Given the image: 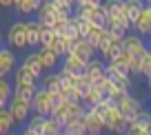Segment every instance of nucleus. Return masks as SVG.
Masks as SVG:
<instances>
[{
	"mask_svg": "<svg viewBox=\"0 0 151 135\" xmlns=\"http://www.w3.org/2000/svg\"><path fill=\"white\" fill-rule=\"evenodd\" d=\"M20 64H22V66H24V69H27V71H29V73H31L36 80L42 78L45 66H42V62H40L38 49H29V51H24V53H22V60H20Z\"/></svg>",
	"mask_w": 151,
	"mask_h": 135,
	"instance_id": "0eeeda50",
	"label": "nucleus"
},
{
	"mask_svg": "<svg viewBox=\"0 0 151 135\" xmlns=\"http://www.w3.org/2000/svg\"><path fill=\"white\" fill-rule=\"evenodd\" d=\"M38 86L47 89V91H51V93H60L62 80H60V75H58V69L56 71H45L42 78L38 80Z\"/></svg>",
	"mask_w": 151,
	"mask_h": 135,
	"instance_id": "4468645a",
	"label": "nucleus"
},
{
	"mask_svg": "<svg viewBox=\"0 0 151 135\" xmlns=\"http://www.w3.org/2000/svg\"><path fill=\"white\" fill-rule=\"evenodd\" d=\"M0 109H5V104H2V102H0Z\"/></svg>",
	"mask_w": 151,
	"mask_h": 135,
	"instance_id": "a19ab883",
	"label": "nucleus"
},
{
	"mask_svg": "<svg viewBox=\"0 0 151 135\" xmlns=\"http://www.w3.org/2000/svg\"><path fill=\"white\" fill-rule=\"evenodd\" d=\"M120 42H122V38L107 33V36L102 38V42L96 47V51H98V58H100V60H104V62H109V60L113 58V53L120 49Z\"/></svg>",
	"mask_w": 151,
	"mask_h": 135,
	"instance_id": "6e6552de",
	"label": "nucleus"
},
{
	"mask_svg": "<svg viewBox=\"0 0 151 135\" xmlns=\"http://www.w3.org/2000/svg\"><path fill=\"white\" fill-rule=\"evenodd\" d=\"M107 18H116V16H124V0H104L102 2Z\"/></svg>",
	"mask_w": 151,
	"mask_h": 135,
	"instance_id": "4be33fe9",
	"label": "nucleus"
},
{
	"mask_svg": "<svg viewBox=\"0 0 151 135\" xmlns=\"http://www.w3.org/2000/svg\"><path fill=\"white\" fill-rule=\"evenodd\" d=\"M24 33H27V44L29 49H38V42H40V33H42V24L33 20H24Z\"/></svg>",
	"mask_w": 151,
	"mask_h": 135,
	"instance_id": "ddd939ff",
	"label": "nucleus"
},
{
	"mask_svg": "<svg viewBox=\"0 0 151 135\" xmlns=\"http://www.w3.org/2000/svg\"><path fill=\"white\" fill-rule=\"evenodd\" d=\"M111 82L116 86H120L122 91H133V75L131 73H118V75H111Z\"/></svg>",
	"mask_w": 151,
	"mask_h": 135,
	"instance_id": "c85d7f7f",
	"label": "nucleus"
},
{
	"mask_svg": "<svg viewBox=\"0 0 151 135\" xmlns=\"http://www.w3.org/2000/svg\"><path fill=\"white\" fill-rule=\"evenodd\" d=\"M11 84H20V86H38V80L18 62V66H16L14 73H11Z\"/></svg>",
	"mask_w": 151,
	"mask_h": 135,
	"instance_id": "2eb2a0df",
	"label": "nucleus"
},
{
	"mask_svg": "<svg viewBox=\"0 0 151 135\" xmlns=\"http://www.w3.org/2000/svg\"><path fill=\"white\" fill-rule=\"evenodd\" d=\"M100 100H102V95H100V91L96 86H91L89 91H87L85 95H82V100H80V104L85 109H91V106H96V104L100 102Z\"/></svg>",
	"mask_w": 151,
	"mask_h": 135,
	"instance_id": "c756f323",
	"label": "nucleus"
},
{
	"mask_svg": "<svg viewBox=\"0 0 151 135\" xmlns=\"http://www.w3.org/2000/svg\"><path fill=\"white\" fill-rule=\"evenodd\" d=\"M7 135H20V133H16V131H11V133H7Z\"/></svg>",
	"mask_w": 151,
	"mask_h": 135,
	"instance_id": "4c0bfd02",
	"label": "nucleus"
},
{
	"mask_svg": "<svg viewBox=\"0 0 151 135\" xmlns=\"http://www.w3.org/2000/svg\"><path fill=\"white\" fill-rule=\"evenodd\" d=\"M147 106H149V109H151V104H147Z\"/></svg>",
	"mask_w": 151,
	"mask_h": 135,
	"instance_id": "c03bdc74",
	"label": "nucleus"
},
{
	"mask_svg": "<svg viewBox=\"0 0 151 135\" xmlns=\"http://www.w3.org/2000/svg\"><path fill=\"white\" fill-rule=\"evenodd\" d=\"M127 122H129V124H138V126H147V124H151V109L147 106V104H145V106H140V109H138V111L133 113V115L129 117Z\"/></svg>",
	"mask_w": 151,
	"mask_h": 135,
	"instance_id": "aec40b11",
	"label": "nucleus"
},
{
	"mask_svg": "<svg viewBox=\"0 0 151 135\" xmlns=\"http://www.w3.org/2000/svg\"><path fill=\"white\" fill-rule=\"evenodd\" d=\"M104 64H107V62L100 60V58L96 56V58H91V60L85 64V71H82V73H87L91 82H96V80H100L102 75H107V71H104Z\"/></svg>",
	"mask_w": 151,
	"mask_h": 135,
	"instance_id": "dca6fc26",
	"label": "nucleus"
},
{
	"mask_svg": "<svg viewBox=\"0 0 151 135\" xmlns=\"http://www.w3.org/2000/svg\"><path fill=\"white\" fill-rule=\"evenodd\" d=\"M60 64H62V66H67V69H71L73 73H82V71H85V64H87V62L82 60V58H78L76 53H71V51H69V53H65V56H62Z\"/></svg>",
	"mask_w": 151,
	"mask_h": 135,
	"instance_id": "6ab92c4d",
	"label": "nucleus"
},
{
	"mask_svg": "<svg viewBox=\"0 0 151 135\" xmlns=\"http://www.w3.org/2000/svg\"><path fill=\"white\" fill-rule=\"evenodd\" d=\"M62 102L60 93H51L42 86H36L31 98V113H38V115H51V111Z\"/></svg>",
	"mask_w": 151,
	"mask_h": 135,
	"instance_id": "f257e3e1",
	"label": "nucleus"
},
{
	"mask_svg": "<svg viewBox=\"0 0 151 135\" xmlns=\"http://www.w3.org/2000/svg\"><path fill=\"white\" fill-rule=\"evenodd\" d=\"M33 91H36V86H20V84H14V98H18V100L31 102Z\"/></svg>",
	"mask_w": 151,
	"mask_h": 135,
	"instance_id": "2f4dec72",
	"label": "nucleus"
},
{
	"mask_svg": "<svg viewBox=\"0 0 151 135\" xmlns=\"http://www.w3.org/2000/svg\"><path fill=\"white\" fill-rule=\"evenodd\" d=\"M87 20H89L91 24H98V27H104V22H107V11H104V7H102V5H96L93 9L89 11Z\"/></svg>",
	"mask_w": 151,
	"mask_h": 135,
	"instance_id": "b1692460",
	"label": "nucleus"
},
{
	"mask_svg": "<svg viewBox=\"0 0 151 135\" xmlns=\"http://www.w3.org/2000/svg\"><path fill=\"white\" fill-rule=\"evenodd\" d=\"M104 36H107V29H104V27H98V24H91L85 38L91 42V44H93V47H98L100 42H102V38H104Z\"/></svg>",
	"mask_w": 151,
	"mask_h": 135,
	"instance_id": "cd10ccee",
	"label": "nucleus"
},
{
	"mask_svg": "<svg viewBox=\"0 0 151 135\" xmlns=\"http://www.w3.org/2000/svg\"><path fill=\"white\" fill-rule=\"evenodd\" d=\"M120 49H122V51H127L129 58H142L147 51H149L147 40H145V38H140L138 33H133V31H129V33H124V36H122Z\"/></svg>",
	"mask_w": 151,
	"mask_h": 135,
	"instance_id": "20e7f679",
	"label": "nucleus"
},
{
	"mask_svg": "<svg viewBox=\"0 0 151 135\" xmlns=\"http://www.w3.org/2000/svg\"><path fill=\"white\" fill-rule=\"evenodd\" d=\"M5 44L14 51H29L27 33H24V20H14L5 31Z\"/></svg>",
	"mask_w": 151,
	"mask_h": 135,
	"instance_id": "f03ea898",
	"label": "nucleus"
},
{
	"mask_svg": "<svg viewBox=\"0 0 151 135\" xmlns=\"http://www.w3.org/2000/svg\"><path fill=\"white\" fill-rule=\"evenodd\" d=\"M60 133H62L60 122H56L51 115H47L42 122V129H40V135H60Z\"/></svg>",
	"mask_w": 151,
	"mask_h": 135,
	"instance_id": "393cba45",
	"label": "nucleus"
},
{
	"mask_svg": "<svg viewBox=\"0 0 151 135\" xmlns=\"http://www.w3.org/2000/svg\"><path fill=\"white\" fill-rule=\"evenodd\" d=\"M0 78H5V75H2V73H0Z\"/></svg>",
	"mask_w": 151,
	"mask_h": 135,
	"instance_id": "37998d69",
	"label": "nucleus"
},
{
	"mask_svg": "<svg viewBox=\"0 0 151 135\" xmlns=\"http://www.w3.org/2000/svg\"><path fill=\"white\" fill-rule=\"evenodd\" d=\"M60 135H69V133H65V131H62V133H60Z\"/></svg>",
	"mask_w": 151,
	"mask_h": 135,
	"instance_id": "79ce46f5",
	"label": "nucleus"
},
{
	"mask_svg": "<svg viewBox=\"0 0 151 135\" xmlns=\"http://www.w3.org/2000/svg\"><path fill=\"white\" fill-rule=\"evenodd\" d=\"M102 122H104V133H107V135H122V131L127 129V124H129L127 117L118 111V106H116V104H113V106H109L107 111H104Z\"/></svg>",
	"mask_w": 151,
	"mask_h": 135,
	"instance_id": "7ed1b4c3",
	"label": "nucleus"
},
{
	"mask_svg": "<svg viewBox=\"0 0 151 135\" xmlns=\"http://www.w3.org/2000/svg\"><path fill=\"white\" fill-rule=\"evenodd\" d=\"M133 2H145V0H133Z\"/></svg>",
	"mask_w": 151,
	"mask_h": 135,
	"instance_id": "58836bf2",
	"label": "nucleus"
},
{
	"mask_svg": "<svg viewBox=\"0 0 151 135\" xmlns=\"http://www.w3.org/2000/svg\"><path fill=\"white\" fill-rule=\"evenodd\" d=\"M142 133V126L138 124H127V129L122 131V135H140Z\"/></svg>",
	"mask_w": 151,
	"mask_h": 135,
	"instance_id": "72a5a7b5",
	"label": "nucleus"
},
{
	"mask_svg": "<svg viewBox=\"0 0 151 135\" xmlns=\"http://www.w3.org/2000/svg\"><path fill=\"white\" fill-rule=\"evenodd\" d=\"M14 120H11V115H9V111H7V106L5 109H0V135H7V133H11L14 131Z\"/></svg>",
	"mask_w": 151,
	"mask_h": 135,
	"instance_id": "7c9ffc66",
	"label": "nucleus"
},
{
	"mask_svg": "<svg viewBox=\"0 0 151 135\" xmlns=\"http://www.w3.org/2000/svg\"><path fill=\"white\" fill-rule=\"evenodd\" d=\"M82 124H85L87 133H96V135L104 133V122L93 109H85V113H82Z\"/></svg>",
	"mask_w": 151,
	"mask_h": 135,
	"instance_id": "9b49d317",
	"label": "nucleus"
},
{
	"mask_svg": "<svg viewBox=\"0 0 151 135\" xmlns=\"http://www.w3.org/2000/svg\"><path fill=\"white\" fill-rule=\"evenodd\" d=\"M53 40H56V33H53L51 29L42 27V33H40V42H38V49H40V47H51Z\"/></svg>",
	"mask_w": 151,
	"mask_h": 135,
	"instance_id": "473e14b6",
	"label": "nucleus"
},
{
	"mask_svg": "<svg viewBox=\"0 0 151 135\" xmlns=\"http://www.w3.org/2000/svg\"><path fill=\"white\" fill-rule=\"evenodd\" d=\"M2 40H5V31H2V27H0V44H2Z\"/></svg>",
	"mask_w": 151,
	"mask_h": 135,
	"instance_id": "e433bc0d",
	"label": "nucleus"
},
{
	"mask_svg": "<svg viewBox=\"0 0 151 135\" xmlns=\"http://www.w3.org/2000/svg\"><path fill=\"white\" fill-rule=\"evenodd\" d=\"M131 31L133 33H138L140 38H151V5H142V11H140V16H138V20H136V24L131 27Z\"/></svg>",
	"mask_w": 151,
	"mask_h": 135,
	"instance_id": "1a4fd4ad",
	"label": "nucleus"
},
{
	"mask_svg": "<svg viewBox=\"0 0 151 135\" xmlns=\"http://www.w3.org/2000/svg\"><path fill=\"white\" fill-rule=\"evenodd\" d=\"M145 2H147V5H151V0H145Z\"/></svg>",
	"mask_w": 151,
	"mask_h": 135,
	"instance_id": "ea45409f",
	"label": "nucleus"
},
{
	"mask_svg": "<svg viewBox=\"0 0 151 135\" xmlns=\"http://www.w3.org/2000/svg\"><path fill=\"white\" fill-rule=\"evenodd\" d=\"M71 53H76L78 58H82L85 62H89L91 58L98 56V51H96V47L91 44L87 38H78V40L73 42V47H71Z\"/></svg>",
	"mask_w": 151,
	"mask_h": 135,
	"instance_id": "f8f14e48",
	"label": "nucleus"
},
{
	"mask_svg": "<svg viewBox=\"0 0 151 135\" xmlns=\"http://www.w3.org/2000/svg\"><path fill=\"white\" fill-rule=\"evenodd\" d=\"M142 5H145V2L124 0V16H127V20H129V27H133V24H136L138 16H140V11H142Z\"/></svg>",
	"mask_w": 151,
	"mask_h": 135,
	"instance_id": "412c9836",
	"label": "nucleus"
},
{
	"mask_svg": "<svg viewBox=\"0 0 151 135\" xmlns=\"http://www.w3.org/2000/svg\"><path fill=\"white\" fill-rule=\"evenodd\" d=\"M40 2L42 0H14V9L20 16H33V14H38Z\"/></svg>",
	"mask_w": 151,
	"mask_h": 135,
	"instance_id": "a211bd4d",
	"label": "nucleus"
},
{
	"mask_svg": "<svg viewBox=\"0 0 151 135\" xmlns=\"http://www.w3.org/2000/svg\"><path fill=\"white\" fill-rule=\"evenodd\" d=\"M18 66V56L14 49H9L7 44H0V73L9 78L14 73V69Z\"/></svg>",
	"mask_w": 151,
	"mask_h": 135,
	"instance_id": "9d476101",
	"label": "nucleus"
},
{
	"mask_svg": "<svg viewBox=\"0 0 151 135\" xmlns=\"http://www.w3.org/2000/svg\"><path fill=\"white\" fill-rule=\"evenodd\" d=\"M60 98H62V102H80L82 95L78 93V89H76L73 84H62V89H60Z\"/></svg>",
	"mask_w": 151,
	"mask_h": 135,
	"instance_id": "bb28decb",
	"label": "nucleus"
},
{
	"mask_svg": "<svg viewBox=\"0 0 151 135\" xmlns=\"http://www.w3.org/2000/svg\"><path fill=\"white\" fill-rule=\"evenodd\" d=\"M80 2H93V5H102L104 0H76V5H80Z\"/></svg>",
	"mask_w": 151,
	"mask_h": 135,
	"instance_id": "c9c22d12",
	"label": "nucleus"
},
{
	"mask_svg": "<svg viewBox=\"0 0 151 135\" xmlns=\"http://www.w3.org/2000/svg\"><path fill=\"white\" fill-rule=\"evenodd\" d=\"M7 111H9V115H11V120H14L16 126H22L24 122L29 120V115H31V102L11 98L9 104H7Z\"/></svg>",
	"mask_w": 151,
	"mask_h": 135,
	"instance_id": "39448f33",
	"label": "nucleus"
},
{
	"mask_svg": "<svg viewBox=\"0 0 151 135\" xmlns=\"http://www.w3.org/2000/svg\"><path fill=\"white\" fill-rule=\"evenodd\" d=\"M116 106H118V111L129 120V117H131L140 106H145V102H142V98H140V95H136L133 91H124V93L120 95V100L116 102Z\"/></svg>",
	"mask_w": 151,
	"mask_h": 135,
	"instance_id": "423d86ee",
	"label": "nucleus"
},
{
	"mask_svg": "<svg viewBox=\"0 0 151 135\" xmlns=\"http://www.w3.org/2000/svg\"><path fill=\"white\" fill-rule=\"evenodd\" d=\"M11 98H14V84H11V80L9 78H0V102L7 106Z\"/></svg>",
	"mask_w": 151,
	"mask_h": 135,
	"instance_id": "a878e982",
	"label": "nucleus"
},
{
	"mask_svg": "<svg viewBox=\"0 0 151 135\" xmlns=\"http://www.w3.org/2000/svg\"><path fill=\"white\" fill-rule=\"evenodd\" d=\"M71 84L78 89V93H80V95H85L87 91L93 86V82L89 80V75H87V73H76V75H73V80H71Z\"/></svg>",
	"mask_w": 151,
	"mask_h": 135,
	"instance_id": "5701e85b",
	"label": "nucleus"
},
{
	"mask_svg": "<svg viewBox=\"0 0 151 135\" xmlns=\"http://www.w3.org/2000/svg\"><path fill=\"white\" fill-rule=\"evenodd\" d=\"M0 9H2V11L14 9V0H0Z\"/></svg>",
	"mask_w": 151,
	"mask_h": 135,
	"instance_id": "f704fd0d",
	"label": "nucleus"
},
{
	"mask_svg": "<svg viewBox=\"0 0 151 135\" xmlns=\"http://www.w3.org/2000/svg\"><path fill=\"white\" fill-rule=\"evenodd\" d=\"M38 56H40V62H42L45 71H56L58 66H60V60H62V58L56 56L49 47H40V49H38Z\"/></svg>",
	"mask_w": 151,
	"mask_h": 135,
	"instance_id": "f3484780",
	"label": "nucleus"
}]
</instances>
